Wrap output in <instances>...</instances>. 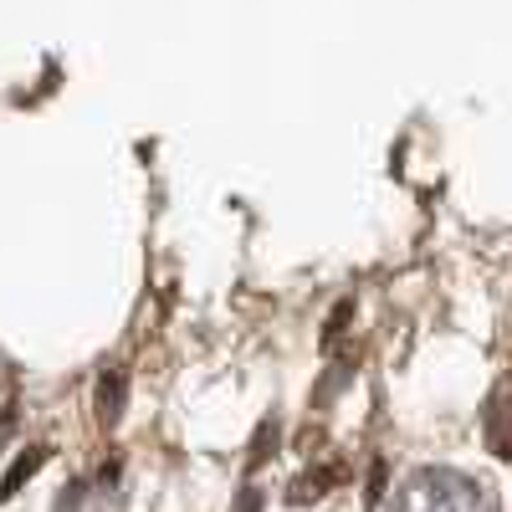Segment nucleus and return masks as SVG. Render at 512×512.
I'll return each mask as SVG.
<instances>
[{"label": "nucleus", "mask_w": 512, "mask_h": 512, "mask_svg": "<svg viewBox=\"0 0 512 512\" xmlns=\"http://www.w3.org/2000/svg\"><path fill=\"white\" fill-rule=\"evenodd\" d=\"M390 512H502V502H497L492 487H482L466 472H451V466H420V472H410L395 487Z\"/></svg>", "instance_id": "nucleus-1"}, {"label": "nucleus", "mask_w": 512, "mask_h": 512, "mask_svg": "<svg viewBox=\"0 0 512 512\" xmlns=\"http://www.w3.org/2000/svg\"><path fill=\"white\" fill-rule=\"evenodd\" d=\"M482 436H487V451L512 461V374L497 379V390L487 395V410H482Z\"/></svg>", "instance_id": "nucleus-2"}, {"label": "nucleus", "mask_w": 512, "mask_h": 512, "mask_svg": "<svg viewBox=\"0 0 512 512\" xmlns=\"http://www.w3.org/2000/svg\"><path fill=\"white\" fill-rule=\"evenodd\" d=\"M333 482H344V466H313V472H303V482H292V492H287V502L292 507H308V502H318L323 492H333Z\"/></svg>", "instance_id": "nucleus-3"}, {"label": "nucleus", "mask_w": 512, "mask_h": 512, "mask_svg": "<svg viewBox=\"0 0 512 512\" xmlns=\"http://www.w3.org/2000/svg\"><path fill=\"white\" fill-rule=\"evenodd\" d=\"M118 395H123V379L108 374V379H103V420H108V425L118 420Z\"/></svg>", "instance_id": "nucleus-4"}]
</instances>
